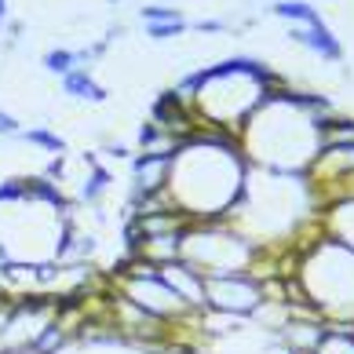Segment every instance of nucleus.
Listing matches in <instances>:
<instances>
[{
	"label": "nucleus",
	"mask_w": 354,
	"mask_h": 354,
	"mask_svg": "<svg viewBox=\"0 0 354 354\" xmlns=\"http://www.w3.org/2000/svg\"><path fill=\"white\" fill-rule=\"evenodd\" d=\"M194 30H198V33H227L230 26L223 19H198V22H194Z\"/></svg>",
	"instance_id": "393cba45"
},
{
	"label": "nucleus",
	"mask_w": 354,
	"mask_h": 354,
	"mask_svg": "<svg viewBox=\"0 0 354 354\" xmlns=\"http://www.w3.org/2000/svg\"><path fill=\"white\" fill-rule=\"evenodd\" d=\"M4 22H8V0H0V33H4Z\"/></svg>",
	"instance_id": "bb28decb"
},
{
	"label": "nucleus",
	"mask_w": 354,
	"mask_h": 354,
	"mask_svg": "<svg viewBox=\"0 0 354 354\" xmlns=\"http://www.w3.org/2000/svg\"><path fill=\"white\" fill-rule=\"evenodd\" d=\"M110 285L124 299H132L136 307H142L147 314H153V318L165 322V325H183V322L198 318V310L183 304L172 288L165 285L161 274H157V278H124V274H110Z\"/></svg>",
	"instance_id": "39448f33"
},
{
	"label": "nucleus",
	"mask_w": 354,
	"mask_h": 354,
	"mask_svg": "<svg viewBox=\"0 0 354 354\" xmlns=\"http://www.w3.org/2000/svg\"><path fill=\"white\" fill-rule=\"evenodd\" d=\"M172 157L168 153H136L132 157V190L128 194H161L168 187Z\"/></svg>",
	"instance_id": "6e6552de"
},
{
	"label": "nucleus",
	"mask_w": 354,
	"mask_h": 354,
	"mask_svg": "<svg viewBox=\"0 0 354 354\" xmlns=\"http://www.w3.org/2000/svg\"><path fill=\"white\" fill-rule=\"evenodd\" d=\"M270 11H274L278 19L292 22V26H318V22H322L318 8H314L310 0H278Z\"/></svg>",
	"instance_id": "dca6fc26"
},
{
	"label": "nucleus",
	"mask_w": 354,
	"mask_h": 354,
	"mask_svg": "<svg viewBox=\"0 0 354 354\" xmlns=\"http://www.w3.org/2000/svg\"><path fill=\"white\" fill-rule=\"evenodd\" d=\"M256 241L241 234L230 223H190L183 230V252L179 259L190 263L198 274H245L256 256Z\"/></svg>",
	"instance_id": "20e7f679"
},
{
	"label": "nucleus",
	"mask_w": 354,
	"mask_h": 354,
	"mask_svg": "<svg viewBox=\"0 0 354 354\" xmlns=\"http://www.w3.org/2000/svg\"><path fill=\"white\" fill-rule=\"evenodd\" d=\"M259 304H263V292H259V281L248 278V274H212V278H205V310L252 318Z\"/></svg>",
	"instance_id": "423d86ee"
},
{
	"label": "nucleus",
	"mask_w": 354,
	"mask_h": 354,
	"mask_svg": "<svg viewBox=\"0 0 354 354\" xmlns=\"http://www.w3.org/2000/svg\"><path fill=\"white\" fill-rule=\"evenodd\" d=\"M299 281L325 322H354V248L325 234L299 256Z\"/></svg>",
	"instance_id": "7ed1b4c3"
},
{
	"label": "nucleus",
	"mask_w": 354,
	"mask_h": 354,
	"mask_svg": "<svg viewBox=\"0 0 354 354\" xmlns=\"http://www.w3.org/2000/svg\"><path fill=\"white\" fill-rule=\"evenodd\" d=\"M19 139L30 142V147H41V150H48V153H59V157H62V150H66V139L55 136L51 128H26Z\"/></svg>",
	"instance_id": "a211bd4d"
},
{
	"label": "nucleus",
	"mask_w": 354,
	"mask_h": 354,
	"mask_svg": "<svg viewBox=\"0 0 354 354\" xmlns=\"http://www.w3.org/2000/svg\"><path fill=\"white\" fill-rule=\"evenodd\" d=\"M106 4H121V0H106Z\"/></svg>",
	"instance_id": "cd10ccee"
},
{
	"label": "nucleus",
	"mask_w": 354,
	"mask_h": 354,
	"mask_svg": "<svg viewBox=\"0 0 354 354\" xmlns=\"http://www.w3.org/2000/svg\"><path fill=\"white\" fill-rule=\"evenodd\" d=\"M44 70L55 73V77H66L70 70H77V51L70 48H51L44 55Z\"/></svg>",
	"instance_id": "aec40b11"
},
{
	"label": "nucleus",
	"mask_w": 354,
	"mask_h": 354,
	"mask_svg": "<svg viewBox=\"0 0 354 354\" xmlns=\"http://www.w3.org/2000/svg\"><path fill=\"white\" fill-rule=\"evenodd\" d=\"M322 333H325V322H314V318H288V325L274 336L288 354H314L322 344Z\"/></svg>",
	"instance_id": "9b49d317"
},
{
	"label": "nucleus",
	"mask_w": 354,
	"mask_h": 354,
	"mask_svg": "<svg viewBox=\"0 0 354 354\" xmlns=\"http://www.w3.org/2000/svg\"><path fill=\"white\" fill-rule=\"evenodd\" d=\"M161 278H165V285L172 288V292H176L187 307L205 310V274H198L190 263L176 259V263H165V267H161Z\"/></svg>",
	"instance_id": "1a4fd4ad"
},
{
	"label": "nucleus",
	"mask_w": 354,
	"mask_h": 354,
	"mask_svg": "<svg viewBox=\"0 0 354 354\" xmlns=\"http://www.w3.org/2000/svg\"><path fill=\"white\" fill-rule=\"evenodd\" d=\"M318 216L325 223V230H329V238L354 248V194H347V198H339L333 205H325Z\"/></svg>",
	"instance_id": "f8f14e48"
},
{
	"label": "nucleus",
	"mask_w": 354,
	"mask_h": 354,
	"mask_svg": "<svg viewBox=\"0 0 354 354\" xmlns=\"http://www.w3.org/2000/svg\"><path fill=\"white\" fill-rule=\"evenodd\" d=\"M288 37H292L299 48H307L318 59H325V62H344V44H339V37L325 22H318V26H292Z\"/></svg>",
	"instance_id": "9d476101"
},
{
	"label": "nucleus",
	"mask_w": 354,
	"mask_h": 354,
	"mask_svg": "<svg viewBox=\"0 0 354 354\" xmlns=\"http://www.w3.org/2000/svg\"><path fill=\"white\" fill-rule=\"evenodd\" d=\"M106 153H110V157H117V161H132V157H136L132 150L124 147V142H106Z\"/></svg>",
	"instance_id": "a878e982"
},
{
	"label": "nucleus",
	"mask_w": 354,
	"mask_h": 354,
	"mask_svg": "<svg viewBox=\"0 0 354 354\" xmlns=\"http://www.w3.org/2000/svg\"><path fill=\"white\" fill-rule=\"evenodd\" d=\"M70 344H73V333L55 318V322H48V325H44V333L33 339L30 354H59V351H66Z\"/></svg>",
	"instance_id": "2eb2a0df"
},
{
	"label": "nucleus",
	"mask_w": 354,
	"mask_h": 354,
	"mask_svg": "<svg viewBox=\"0 0 354 354\" xmlns=\"http://www.w3.org/2000/svg\"><path fill=\"white\" fill-rule=\"evenodd\" d=\"M322 147H336V142H354V117H339L333 113L329 121L318 128Z\"/></svg>",
	"instance_id": "f3484780"
},
{
	"label": "nucleus",
	"mask_w": 354,
	"mask_h": 354,
	"mask_svg": "<svg viewBox=\"0 0 354 354\" xmlns=\"http://www.w3.org/2000/svg\"><path fill=\"white\" fill-rule=\"evenodd\" d=\"M0 136H4V139H19V136H22L19 117H11L8 110H0Z\"/></svg>",
	"instance_id": "b1692460"
},
{
	"label": "nucleus",
	"mask_w": 354,
	"mask_h": 354,
	"mask_svg": "<svg viewBox=\"0 0 354 354\" xmlns=\"http://www.w3.org/2000/svg\"><path fill=\"white\" fill-rule=\"evenodd\" d=\"M318 128L322 124L299 102V91L285 88L259 102V110L238 132V142L252 168L304 176L307 165L314 161V153L322 150Z\"/></svg>",
	"instance_id": "f03ea898"
},
{
	"label": "nucleus",
	"mask_w": 354,
	"mask_h": 354,
	"mask_svg": "<svg viewBox=\"0 0 354 354\" xmlns=\"http://www.w3.org/2000/svg\"><path fill=\"white\" fill-rule=\"evenodd\" d=\"M190 22H147V37L150 41H172V37H179L183 30H187Z\"/></svg>",
	"instance_id": "4be33fe9"
},
{
	"label": "nucleus",
	"mask_w": 354,
	"mask_h": 354,
	"mask_svg": "<svg viewBox=\"0 0 354 354\" xmlns=\"http://www.w3.org/2000/svg\"><path fill=\"white\" fill-rule=\"evenodd\" d=\"M307 187L310 198H322L325 190L339 187V183L354 179V142H336V147H322L314 153V161L307 165Z\"/></svg>",
	"instance_id": "0eeeda50"
},
{
	"label": "nucleus",
	"mask_w": 354,
	"mask_h": 354,
	"mask_svg": "<svg viewBox=\"0 0 354 354\" xmlns=\"http://www.w3.org/2000/svg\"><path fill=\"white\" fill-rule=\"evenodd\" d=\"M84 165H88V172H84V183H81V205L95 208V205L110 194L113 176H110V168L102 165L95 153H84Z\"/></svg>",
	"instance_id": "ddd939ff"
},
{
	"label": "nucleus",
	"mask_w": 354,
	"mask_h": 354,
	"mask_svg": "<svg viewBox=\"0 0 354 354\" xmlns=\"http://www.w3.org/2000/svg\"><path fill=\"white\" fill-rule=\"evenodd\" d=\"M248 157L238 136L223 128H194L172 153L168 198L194 223H230L248 183Z\"/></svg>",
	"instance_id": "f257e3e1"
},
{
	"label": "nucleus",
	"mask_w": 354,
	"mask_h": 354,
	"mask_svg": "<svg viewBox=\"0 0 354 354\" xmlns=\"http://www.w3.org/2000/svg\"><path fill=\"white\" fill-rule=\"evenodd\" d=\"M62 91L73 99H84V102H106V88H102L95 77H91L88 70H70L66 77H62Z\"/></svg>",
	"instance_id": "4468645a"
},
{
	"label": "nucleus",
	"mask_w": 354,
	"mask_h": 354,
	"mask_svg": "<svg viewBox=\"0 0 354 354\" xmlns=\"http://www.w3.org/2000/svg\"><path fill=\"white\" fill-rule=\"evenodd\" d=\"M19 201H26L22 179H4L0 183V205H19Z\"/></svg>",
	"instance_id": "5701e85b"
},
{
	"label": "nucleus",
	"mask_w": 354,
	"mask_h": 354,
	"mask_svg": "<svg viewBox=\"0 0 354 354\" xmlns=\"http://www.w3.org/2000/svg\"><path fill=\"white\" fill-rule=\"evenodd\" d=\"M139 19L142 22H187L183 11L172 4H147V8H139Z\"/></svg>",
	"instance_id": "412c9836"
},
{
	"label": "nucleus",
	"mask_w": 354,
	"mask_h": 354,
	"mask_svg": "<svg viewBox=\"0 0 354 354\" xmlns=\"http://www.w3.org/2000/svg\"><path fill=\"white\" fill-rule=\"evenodd\" d=\"M314 354H354V333H339V329H325L322 344Z\"/></svg>",
	"instance_id": "6ab92c4d"
}]
</instances>
